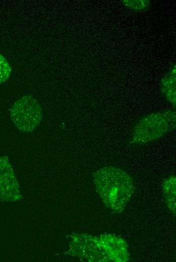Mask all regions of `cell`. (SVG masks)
<instances>
[{
  "label": "cell",
  "instance_id": "5b68a950",
  "mask_svg": "<svg viewBox=\"0 0 176 262\" xmlns=\"http://www.w3.org/2000/svg\"><path fill=\"white\" fill-rule=\"evenodd\" d=\"M160 91L164 98L174 107L175 105V64L169 68L160 82Z\"/></svg>",
  "mask_w": 176,
  "mask_h": 262
},
{
  "label": "cell",
  "instance_id": "8992f818",
  "mask_svg": "<svg viewBox=\"0 0 176 262\" xmlns=\"http://www.w3.org/2000/svg\"><path fill=\"white\" fill-rule=\"evenodd\" d=\"M167 205L174 214L175 213V177L172 175L166 179L162 185Z\"/></svg>",
  "mask_w": 176,
  "mask_h": 262
},
{
  "label": "cell",
  "instance_id": "52a82bcc",
  "mask_svg": "<svg viewBox=\"0 0 176 262\" xmlns=\"http://www.w3.org/2000/svg\"><path fill=\"white\" fill-rule=\"evenodd\" d=\"M121 3L128 9L134 12L148 11L150 7V0H123Z\"/></svg>",
  "mask_w": 176,
  "mask_h": 262
},
{
  "label": "cell",
  "instance_id": "3957f363",
  "mask_svg": "<svg viewBox=\"0 0 176 262\" xmlns=\"http://www.w3.org/2000/svg\"><path fill=\"white\" fill-rule=\"evenodd\" d=\"M10 115L14 125L24 133L34 130L42 117L38 102L29 95L23 96L15 102L11 107Z\"/></svg>",
  "mask_w": 176,
  "mask_h": 262
},
{
  "label": "cell",
  "instance_id": "ba28073f",
  "mask_svg": "<svg viewBox=\"0 0 176 262\" xmlns=\"http://www.w3.org/2000/svg\"><path fill=\"white\" fill-rule=\"evenodd\" d=\"M11 67L6 58L0 54V85L6 81L11 74Z\"/></svg>",
  "mask_w": 176,
  "mask_h": 262
},
{
  "label": "cell",
  "instance_id": "6da1fadb",
  "mask_svg": "<svg viewBox=\"0 0 176 262\" xmlns=\"http://www.w3.org/2000/svg\"><path fill=\"white\" fill-rule=\"evenodd\" d=\"M93 178L97 192L106 206L113 213H120L135 192L131 177L118 167L107 166L96 171Z\"/></svg>",
  "mask_w": 176,
  "mask_h": 262
},
{
  "label": "cell",
  "instance_id": "277c9868",
  "mask_svg": "<svg viewBox=\"0 0 176 262\" xmlns=\"http://www.w3.org/2000/svg\"><path fill=\"white\" fill-rule=\"evenodd\" d=\"M17 186V180L8 159L0 158V195L12 191Z\"/></svg>",
  "mask_w": 176,
  "mask_h": 262
},
{
  "label": "cell",
  "instance_id": "7a4b0ae2",
  "mask_svg": "<svg viewBox=\"0 0 176 262\" xmlns=\"http://www.w3.org/2000/svg\"><path fill=\"white\" fill-rule=\"evenodd\" d=\"M176 115L174 109L154 112L140 119L134 125L129 143L142 145L156 140L175 127Z\"/></svg>",
  "mask_w": 176,
  "mask_h": 262
}]
</instances>
